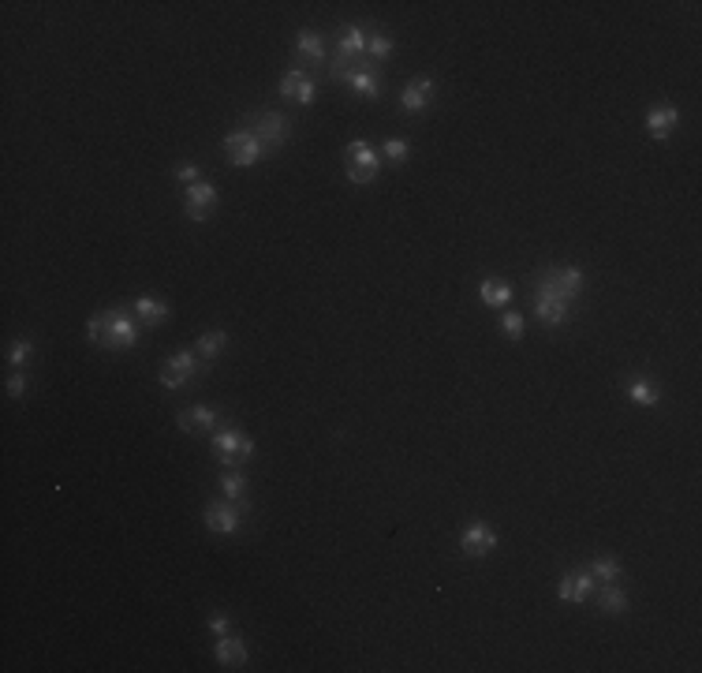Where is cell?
<instances>
[{"mask_svg": "<svg viewBox=\"0 0 702 673\" xmlns=\"http://www.w3.org/2000/svg\"><path fill=\"white\" fill-rule=\"evenodd\" d=\"M213 206H217V187L199 180V184H187L184 187V214L191 221H209Z\"/></svg>", "mask_w": 702, "mask_h": 673, "instance_id": "obj_10", "label": "cell"}, {"mask_svg": "<svg viewBox=\"0 0 702 673\" xmlns=\"http://www.w3.org/2000/svg\"><path fill=\"white\" fill-rule=\"evenodd\" d=\"M209 446H213V456H217L224 468H240L255 456V438L236 431V427H217L209 434Z\"/></svg>", "mask_w": 702, "mask_h": 673, "instance_id": "obj_3", "label": "cell"}, {"mask_svg": "<svg viewBox=\"0 0 702 673\" xmlns=\"http://www.w3.org/2000/svg\"><path fill=\"white\" fill-rule=\"evenodd\" d=\"M676 127H680V109L676 105H654V109H647V131H650V139L665 143Z\"/></svg>", "mask_w": 702, "mask_h": 673, "instance_id": "obj_17", "label": "cell"}, {"mask_svg": "<svg viewBox=\"0 0 702 673\" xmlns=\"http://www.w3.org/2000/svg\"><path fill=\"white\" fill-rule=\"evenodd\" d=\"M27 390H30V382H27V374H23V371H12V374H8V397H15V400H23V397H27Z\"/></svg>", "mask_w": 702, "mask_h": 673, "instance_id": "obj_32", "label": "cell"}, {"mask_svg": "<svg viewBox=\"0 0 702 673\" xmlns=\"http://www.w3.org/2000/svg\"><path fill=\"white\" fill-rule=\"evenodd\" d=\"M378 168H381V150H374V146L363 143V139L344 146V172H347L351 184H359V187L363 184H374Z\"/></svg>", "mask_w": 702, "mask_h": 673, "instance_id": "obj_5", "label": "cell"}, {"mask_svg": "<svg viewBox=\"0 0 702 673\" xmlns=\"http://www.w3.org/2000/svg\"><path fill=\"white\" fill-rule=\"evenodd\" d=\"M176 427L184 434H213L217 427H224V423H221V412L209 408V404H191V408L176 415Z\"/></svg>", "mask_w": 702, "mask_h": 673, "instance_id": "obj_12", "label": "cell"}, {"mask_svg": "<svg viewBox=\"0 0 702 673\" xmlns=\"http://www.w3.org/2000/svg\"><path fill=\"white\" fill-rule=\"evenodd\" d=\"M434 90H437L434 75H419V79H412V83L400 90V109L404 112H422L426 105L434 102Z\"/></svg>", "mask_w": 702, "mask_h": 673, "instance_id": "obj_14", "label": "cell"}, {"mask_svg": "<svg viewBox=\"0 0 702 673\" xmlns=\"http://www.w3.org/2000/svg\"><path fill=\"white\" fill-rule=\"evenodd\" d=\"M224 153H228V161L236 165V168H250V165H258L262 158H269L265 146L258 143V135L247 131V127L228 135V139H224Z\"/></svg>", "mask_w": 702, "mask_h": 673, "instance_id": "obj_7", "label": "cell"}, {"mask_svg": "<svg viewBox=\"0 0 702 673\" xmlns=\"http://www.w3.org/2000/svg\"><path fill=\"white\" fill-rule=\"evenodd\" d=\"M497 546H501V535H497L490 524H482V521L467 524V528H463V535H460V550H463V557H486V554H494Z\"/></svg>", "mask_w": 702, "mask_h": 673, "instance_id": "obj_11", "label": "cell"}, {"mask_svg": "<svg viewBox=\"0 0 702 673\" xmlns=\"http://www.w3.org/2000/svg\"><path fill=\"white\" fill-rule=\"evenodd\" d=\"M381 158H385L388 165H404L407 158H412V143H407V139H388V143L381 146Z\"/></svg>", "mask_w": 702, "mask_h": 673, "instance_id": "obj_29", "label": "cell"}, {"mask_svg": "<svg viewBox=\"0 0 702 673\" xmlns=\"http://www.w3.org/2000/svg\"><path fill=\"white\" fill-rule=\"evenodd\" d=\"M388 56H393V37H388L385 30L366 34V61L378 64V61H388Z\"/></svg>", "mask_w": 702, "mask_h": 673, "instance_id": "obj_25", "label": "cell"}, {"mask_svg": "<svg viewBox=\"0 0 702 673\" xmlns=\"http://www.w3.org/2000/svg\"><path fill=\"white\" fill-rule=\"evenodd\" d=\"M131 307H135V318H139L143 325H150V330H158V325H165V322H168V315H172V307H168L165 300H158V296H139Z\"/></svg>", "mask_w": 702, "mask_h": 673, "instance_id": "obj_20", "label": "cell"}, {"mask_svg": "<svg viewBox=\"0 0 702 673\" xmlns=\"http://www.w3.org/2000/svg\"><path fill=\"white\" fill-rule=\"evenodd\" d=\"M568 315H572V307L564 303V300L535 292V318L545 325V330H557V325H564V322H568Z\"/></svg>", "mask_w": 702, "mask_h": 673, "instance_id": "obj_18", "label": "cell"}, {"mask_svg": "<svg viewBox=\"0 0 702 673\" xmlns=\"http://www.w3.org/2000/svg\"><path fill=\"white\" fill-rule=\"evenodd\" d=\"M30 356H34V344H30V337H19V341L12 344V349H8V363H12L15 371H23L27 363H30Z\"/></svg>", "mask_w": 702, "mask_h": 673, "instance_id": "obj_30", "label": "cell"}, {"mask_svg": "<svg viewBox=\"0 0 702 673\" xmlns=\"http://www.w3.org/2000/svg\"><path fill=\"white\" fill-rule=\"evenodd\" d=\"M337 56H344V61H366V30L359 23H344L337 30Z\"/></svg>", "mask_w": 702, "mask_h": 673, "instance_id": "obj_16", "label": "cell"}, {"mask_svg": "<svg viewBox=\"0 0 702 673\" xmlns=\"http://www.w3.org/2000/svg\"><path fill=\"white\" fill-rule=\"evenodd\" d=\"M325 64V37L318 30H299L296 37V68H322Z\"/></svg>", "mask_w": 702, "mask_h": 673, "instance_id": "obj_15", "label": "cell"}, {"mask_svg": "<svg viewBox=\"0 0 702 673\" xmlns=\"http://www.w3.org/2000/svg\"><path fill=\"white\" fill-rule=\"evenodd\" d=\"M587 572L594 576V580H601V584H613L616 576H620V562H616V557H609V554L606 557H594Z\"/></svg>", "mask_w": 702, "mask_h": 673, "instance_id": "obj_28", "label": "cell"}, {"mask_svg": "<svg viewBox=\"0 0 702 673\" xmlns=\"http://www.w3.org/2000/svg\"><path fill=\"white\" fill-rule=\"evenodd\" d=\"M224 344H228V333H224V330H209V333H202V337H199V344H194V352H199L202 359H213V356H221V352H224Z\"/></svg>", "mask_w": 702, "mask_h": 673, "instance_id": "obj_27", "label": "cell"}, {"mask_svg": "<svg viewBox=\"0 0 702 673\" xmlns=\"http://www.w3.org/2000/svg\"><path fill=\"white\" fill-rule=\"evenodd\" d=\"M243 127L258 135V143L265 146V153H277L281 146L291 143V120L277 109H258V112H247Z\"/></svg>", "mask_w": 702, "mask_h": 673, "instance_id": "obj_2", "label": "cell"}, {"mask_svg": "<svg viewBox=\"0 0 702 673\" xmlns=\"http://www.w3.org/2000/svg\"><path fill=\"white\" fill-rule=\"evenodd\" d=\"M535 292L557 296V300H564V303H572V300L583 292V269H575V266L542 269V274H535Z\"/></svg>", "mask_w": 702, "mask_h": 673, "instance_id": "obj_4", "label": "cell"}, {"mask_svg": "<svg viewBox=\"0 0 702 673\" xmlns=\"http://www.w3.org/2000/svg\"><path fill=\"white\" fill-rule=\"evenodd\" d=\"M523 330H526V318H523L519 311H501V333H504V337H509V341H519Z\"/></svg>", "mask_w": 702, "mask_h": 673, "instance_id": "obj_31", "label": "cell"}, {"mask_svg": "<svg viewBox=\"0 0 702 673\" xmlns=\"http://www.w3.org/2000/svg\"><path fill=\"white\" fill-rule=\"evenodd\" d=\"M199 374H206V367H202V356L194 352V349H180L176 356H168L165 363H161V386L165 390H184V386H191Z\"/></svg>", "mask_w": 702, "mask_h": 673, "instance_id": "obj_6", "label": "cell"}, {"mask_svg": "<svg viewBox=\"0 0 702 673\" xmlns=\"http://www.w3.org/2000/svg\"><path fill=\"white\" fill-rule=\"evenodd\" d=\"M594 595H598V610L606 613V618H620V613H628V595H624V587H616V580L594 587Z\"/></svg>", "mask_w": 702, "mask_h": 673, "instance_id": "obj_22", "label": "cell"}, {"mask_svg": "<svg viewBox=\"0 0 702 673\" xmlns=\"http://www.w3.org/2000/svg\"><path fill=\"white\" fill-rule=\"evenodd\" d=\"M86 337L97 349L109 352H127L139 344V325L124 311V307H105V311H94L86 322Z\"/></svg>", "mask_w": 702, "mask_h": 673, "instance_id": "obj_1", "label": "cell"}, {"mask_svg": "<svg viewBox=\"0 0 702 673\" xmlns=\"http://www.w3.org/2000/svg\"><path fill=\"white\" fill-rule=\"evenodd\" d=\"M221 494L228 497V502H236L243 513L250 509L247 505V479H243V472H236V468H228L224 475H221Z\"/></svg>", "mask_w": 702, "mask_h": 673, "instance_id": "obj_23", "label": "cell"}, {"mask_svg": "<svg viewBox=\"0 0 702 673\" xmlns=\"http://www.w3.org/2000/svg\"><path fill=\"white\" fill-rule=\"evenodd\" d=\"M206 628L213 632V636H224V632H232V618H228V613H209Z\"/></svg>", "mask_w": 702, "mask_h": 673, "instance_id": "obj_33", "label": "cell"}, {"mask_svg": "<svg viewBox=\"0 0 702 673\" xmlns=\"http://www.w3.org/2000/svg\"><path fill=\"white\" fill-rule=\"evenodd\" d=\"M594 587H598V580H594V576H591L587 569H572V572H564V576H560V584H557V599H560V603H572V606H583V603H591Z\"/></svg>", "mask_w": 702, "mask_h": 673, "instance_id": "obj_9", "label": "cell"}, {"mask_svg": "<svg viewBox=\"0 0 702 673\" xmlns=\"http://www.w3.org/2000/svg\"><path fill=\"white\" fill-rule=\"evenodd\" d=\"M347 86L355 90L359 98H378V94L385 90L378 64H366V68H359V71H351V75H347Z\"/></svg>", "mask_w": 702, "mask_h": 673, "instance_id": "obj_21", "label": "cell"}, {"mask_svg": "<svg viewBox=\"0 0 702 673\" xmlns=\"http://www.w3.org/2000/svg\"><path fill=\"white\" fill-rule=\"evenodd\" d=\"M202 521H206V528L213 531V535H236L240 531V524H243V509L236 505V502H206L202 505Z\"/></svg>", "mask_w": 702, "mask_h": 673, "instance_id": "obj_8", "label": "cell"}, {"mask_svg": "<svg viewBox=\"0 0 702 673\" xmlns=\"http://www.w3.org/2000/svg\"><path fill=\"white\" fill-rule=\"evenodd\" d=\"M314 94H318L314 75H306L303 68H288V71H284V79H281V98L296 102V105H310V102H314Z\"/></svg>", "mask_w": 702, "mask_h": 673, "instance_id": "obj_13", "label": "cell"}, {"mask_svg": "<svg viewBox=\"0 0 702 673\" xmlns=\"http://www.w3.org/2000/svg\"><path fill=\"white\" fill-rule=\"evenodd\" d=\"M478 296H482V303H486V307H509L512 288L504 284V281H497V277H486V281H482V288H478Z\"/></svg>", "mask_w": 702, "mask_h": 673, "instance_id": "obj_24", "label": "cell"}, {"mask_svg": "<svg viewBox=\"0 0 702 673\" xmlns=\"http://www.w3.org/2000/svg\"><path fill=\"white\" fill-rule=\"evenodd\" d=\"M628 397L639 404V408H654V404L661 400V390L654 386L650 378H635L632 386H628Z\"/></svg>", "mask_w": 702, "mask_h": 673, "instance_id": "obj_26", "label": "cell"}, {"mask_svg": "<svg viewBox=\"0 0 702 673\" xmlns=\"http://www.w3.org/2000/svg\"><path fill=\"white\" fill-rule=\"evenodd\" d=\"M176 180H180L184 187H187V184H199V180H202V168H199V165H180V168H176Z\"/></svg>", "mask_w": 702, "mask_h": 673, "instance_id": "obj_34", "label": "cell"}, {"mask_svg": "<svg viewBox=\"0 0 702 673\" xmlns=\"http://www.w3.org/2000/svg\"><path fill=\"white\" fill-rule=\"evenodd\" d=\"M213 655H217V662L224 669H243L247 666V647H243V640L236 636V632H224V636H217Z\"/></svg>", "mask_w": 702, "mask_h": 673, "instance_id": "obj_19", "label": "cell"}]
</instances>
